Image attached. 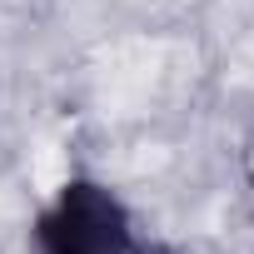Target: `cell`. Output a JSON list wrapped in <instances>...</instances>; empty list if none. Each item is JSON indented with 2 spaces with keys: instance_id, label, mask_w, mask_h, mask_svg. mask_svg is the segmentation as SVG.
Returning a JSON list of instances; mask_svg holds the SVG:
<instances>
[{
  "instance_id": "cell-1",
  "label": "cell",
  "mask_w": 254,
  "mask_h": 254,
  "mask_svg": "<svg viewBox=\"0 0 254 254\" xmlns=\"http://www.w3.org/2000/svg\"><path fill=\"white\" fill-rule=\"evenodd\" d=\"M30 234L35 254H150L125 199L90 175L65 180Z\"/></svg>"
}]
</instances>
